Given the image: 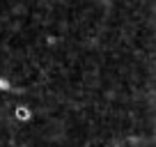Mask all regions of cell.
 I'll list each match as a JSON object with an SVG mask.
<instances>
[{"mask_svg": "<svg viewBox=\"0 0 156 147\" xmlns=\"http://www.w3.org/2000/svg\"><path fill=\"white\" fill-rule=\"evenodd\" d=\"M7 88H9V83H7V81H2V78H0V90H7Z\"/></svg>", "mask_w": 156, "mask_h": 147, "instance_id": "obj_1", "label": "cell"}]
</instances>
